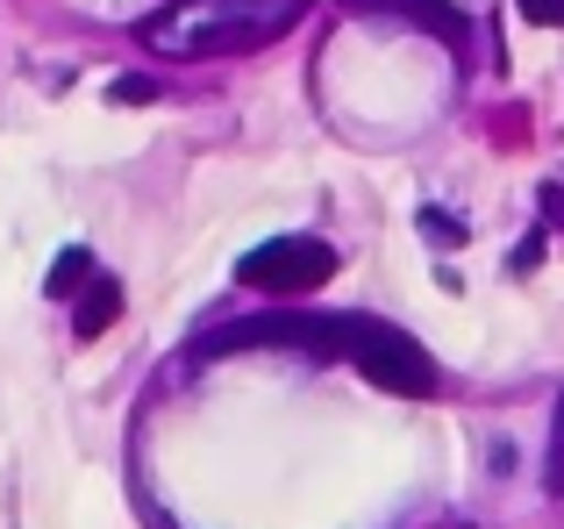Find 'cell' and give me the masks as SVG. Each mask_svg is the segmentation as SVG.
Instances as JSON below:
<instances>
[{
    "label": "cell",
    "instance_id": "30bf717a",
    "mask_svg": "<svg viewBox=\"0 0 564 529\" xmlns=\"http://www.w3.org/2000/svg\"><path fill=\"white\" fill-rule=\"evenodd\" d=\"M522 14L543 22V29H564V0H522Z\"/></svg>",
    "mask_w": 564,
    "mask_h": 529
},
{
    "label": "cell",
    "instance_id": "6da1fadb",
    "mask_svg": "<svg viewBox=\"0 0 564 529\" xmlns=\"http://www.w3.org/2000/svg\"><path fill=\"white\" fill-rule=\"evenodd\" d=\"M301 14L307 0H165L137 22V36L158 57H229L279 43Z\"/></svg>",
    "mask_w": 564,
    "mask_h": 529
},
{
    "label": "cell",
    "instance_id": "52a82bcc",
    "mask_svg": "<svg viewBox=\"0 0 564 529\" xmlns=\"http://www.w3.org/2000/svg\"><path fill=\"white\" fill-rule=\"evenodd\" d=\"M151 94H158V86L143 79V72H122V79L108 86V100H115V108H122V100H129V108H143V100H151Z\"/></svg>",
    "mask_w": 564,
    "mask_h": 529
},
{
    "label": "cell",
    "instance_id": "ba28073f",
    "mask_svg": "<svg viewBox=\"0 0 564 529\" xmlns=\"http://www.w3.org/2000/svg\"><path fill=\"white\" fill-rule=\"evenodd\" d=\"M543 487L564 494V401H557V430H551V465H543Z\"/></svg>",
    "mask_w": 564,
    "mask_h": 529
},
{
    "label": "cell",
    "instance_id": "8fae6325",
    "mask_svg": "<svg viewBox=\"0 0 564 529\" xmlns=\"http://www.w3.org/2000/svg\"><path fill=\"white\" fill-rule=\"evenodd\" d=\"M422 229H429V237H443V244H457V237H465V229H457L451 215H422Z\"/></svg>",
    "mask_w": 564,
    "mask_h": 529
},
{
    "label": "cell",
    "instance_id": "9c48e42d",
    "mask_svg": "<svg viewBox=\"0 0 564 529\" xmlns=\"http://www.w3.org/2000/svg\"><path fill=\"white\" fill-rule=\"evenodd\" d=\"M543 264V229H529L522 244H514V258H508V272H536Z\"/></svg>",
    "mask_w": 564,
    "mask_h": 529
},
{
    "label": "cell",
    "instance_id": "7a4b0ae2",
    "mask_svg": "<svg viewBox=\"0 0 564 529\" xmlns=\"http://www.w3.org/2000/svg\"><path fill=\"white\" fill-rule=\"evenodd\" d=\"M350 365L386 393H436V358H429L408 330H393V322H379V315L350 322Z\"/></svg>",
    "mask_w": 564,
    "mask_h": 529
},
{
    "label": "cell",
    "instance_id": "277c9868",
    "mask_svg": "<svg viewBox=\"0 0 564 529\" xmlns=\"http://www.w3.org/2000/svg\"><path fill=\"white\" fill-rule=\"evenodd\" d=\"M115 315H122V279L94 272V279H86V293H79V307H72V330H79V336H100Z\"/></svg>",
    "mask_w": 564,
    "mask_h": 529
},
{
    "label": "cell",
    "instance_id": "5b68a950",
    "mask_svg": "<svg viewBox=\"0 0 564 529\" xmlns=\"http://www.w3.org/2000/svg\"><path fill=\"white\" fill-rule=\"evenodd\" d=\"M365 8H393V14H414L422 29H436L443 43H465V14L451 0H365Z\"/></svg>",
    "mask_w": 564,
    "mask_h": 529
},
{
    "label": "cell",
    "instance_id": "8992f818",
    "mask_svg": "<svg viewBox=\"0 0 564 529\" xmlns=\"http://www.w3.org/2000/svg\"><path fill=\"white\" fill-rule=\"evenodd\" d=\"M86 279H94V251H79V244H72V251H57V264L43 272V293H51V301H65V293H86Z\"/></svg>",
    "mask_w": 564,
    "mask_h": 529
},
{
    "label": "cell",
    "instance_id": "3957f363",
    "mask_svg": "<svg viewBox=\"0 0 564 529\" xmlns=\"http://www.w3.org/2000/svg\"><path fill=\"white\" fill-rule=\"evenodd\" d=\"M236 279L258 293H315L322 279H336V251L322 237H272L250 258H236Z\"/></svg>",
    "mask_w": 564,
    "mask_h": 529
}]
</instances>
